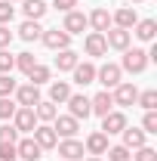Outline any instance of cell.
<instances>
[{"label": "cell", "instance_id": "obj_15", "mask_svg": "<svg viewBox=\"0 0 157 161\" xmlns=\"http://www.w3.org/2000/svg\"><path fill=\"white\" fill-rule=\"evenodd\" d=\"M86 25H89L86 16L77 13V9H71V13H65V25H62V31H68V34H83Z\"/></svg>", "mask_w": 157, "mask_h": 161}, {"label": "cell", "instance_id": "obj_16", "mask_svg": "<svg viewBox=\"0 0 157 161\" xmlns=\"http://www.w3.org/2000/svg\"><path fill=\"white\" fill-rule=\"evenodd\" d=\"M83 47H86V56H105V53H108L105 34H99V31H89L86 40H83Z\"/></svg>", "mask_w": 157, "mask_h": 161}, {"label": "cell", "instance_id": "obj_10", "mask_svg": "<svg viewBox=\"0 0 157 161\" xmlns=\"http://www.w3.org/2000/svg\"><path fill=\"white\" fill-rule=\"evenodd\" d=\"M56 146H59V155H62L65 161H80L83 155H86L83 142H80V140H74V136H71V140H62V142H56Z\"/></svg>", "mask_w": 157, "mask_h": 161}, {"label": "cell", "instance_id": "obj_39", "mask_svg": "<svg viewBox=\"0 0 157 161\" xmlns=\"http://www.w3.org/2000/svg\"><path fill=\"white\" fill-rule=\"evenodd\" d=\"M16 136H19V130L13 124H0V142H16Z\"/></svg>", "mask_w": 157, "mask_h": 161}, {"label": "cell", "instance_id": "obj_18", "mask_svg": "<svg viewBox=\"0 0 157 161\" xmlns=\"http://www.w3.org/2000/svg\"><path fill=\"white\" fill-rule=\"evenodd\" d=\"M120 133H123V146H126L129 152L142 149V146H145V136H148V133H145V130H139V127H123Z\"/></svg>", "mask_w": 157, "mask_h": 161}, {"label": "cell", "instance_id": "obj_31", "mask_svg": "<svg viewBox=\"0 0 157 161\" xmlns=\"http://www.w3.org/2000/svg\"><path fill=\"white\" fill-rule=\"evenodd\" d=\"M13 68H16V56L9 50H0V75H13Z\"/></svg>", "mask_w": 157, "mask_h": 161}, {"label": "cell", "instance_id": "obj_42", "mask_svg": "<svg viewBox=\"0 0 157 161\" xmlns=\"http://www.w3.org/2000/svg\"><path fill=\"white\" fill-rule=\"evenodd\" d=\"M86 161H102V158H99V155H93V158H86Z\"/></svg>", "mask_w": 157, "mask_h": 161}, {"label": "cell", "instance_id": "obj_43", "mask_svg": "<svg viewBox=\"0 0 157 161\" xmlns=\"http://www.w3.org/2000/svg\"><path fill=\"white\" fill-rule=\"evenodd\" d=\"M6 3H22V0H6Z\"/></svg>", "mask_w": 157, "mask_h": 161}, {"label": "cell", "instance_id": "obj_22", "mask_svg": "<svg viewBox=\"0 0 157 161\" xmlns=\"http://www.w3.org/2000/svg\"><path fill=\"white\" fill-rule=\"evenodd\" d=\"M133 28H136V37H139V40L154 43V37H157V22H154V19H142V22H136Z\"/></svg>", "mask_w": 157, "mask_h": 161}, {"label": "cell", "instance_id": "obj_19", "mask_svg": "<svg viewBox=\"0 0 157 161\" xmlns=\"http://www.w3.org/2000/svg\"><path fill=\"white\" fill-rule=\"evenodd\" d=\"M86 22L93 25V31H99V34H105V31L111 28V13L99 6V9H93V16H86Z\"/></svg>", "mask_w": 157, "mask_h": 161}, {"label": "cell", "instance_id": "obj_17", "mask_svg": "<svg viewBox=\"0 0 157 161\" xmlns=\"http://www.w3.org/2000/svg\"><path fill=\"white\" fill-rule=\"evenodd\" d=\"M71 71H74V84H80V87H86V84L96 80V65L93 62H77Z\"/></svg>", "mask_w": 157, "mask_h": 161}, {"label": "cell", "instance_id": "obj_12", "mask_svg": "<svg viewBox=\"0 0 157 161\" xmlns=\"http://www.w3.org/2000/svg\"><path fill=\"white\" fill-rule=\"evenodd\" d=\"M89 108H93V115H99V118H105L108 112H114V96H111V90L96 93V96L89 99Z\"/></svg>", "mask_w": 157, "mask_h": 161}, {"label": "cell", "instance_id": "obj_14", "mask_svg": "<svg viewBox=\"0 0 157 161\" xmlns=\"http://www.w3.org/2000/svg\"><path fill=\"white\" fill-rule=\"evenodd\" d=\"M123 127H126V115H123V112H108V115L102 118V133H105V136L120 133Z\"/></svg>", "mask_w": 157, "mask_h": 161}, {"label": "cell", "instance_id": "obj_37", "mask_svg": "<svg viewBox=\"0 0 157 161\" xmlns=\"http://www.w3.org/2000/svg\"><path fill=\"white\" fill-rule=\"evenodd\" d=\"M142 130H145V133H157V112H145V118H142Z\"/></svg>", "mask_w": 157, "mask_h": 161}, {"label": "cell", "instance_id": "obj_38", "mask_svg": "<svg viewBox=\"0 0 157 161\" xmlns=\"http://www.w3.org/2000/svg\"><path fill=\"white\" fill-rule=\"evenodd\" d=\"M133 161H157V152L151 149V146H142V149H136Z\"/></svg>", "mask_w": 157, "mask_h": 161}, {"label": "cell", "instance_id": "obj_26", "mask_svg": "<svg viewBox=\"0 0 157 161\" xmlns=\"http://www.w3.org/2000/svg\"><path fill=\"white\" fill-rule=\"evenodd\" d=\"M77 62H80V56L68 47V50H59V56H56V68H59V71H71Z\"/></svg>", "mask_w": 157, "mask_h": 161}, {"label": "cell", "instance_id": "obj_30", "mask_svg": "<svg viewBox=\"0 0 157 161\" xmlns=\"http://www.w3.org/2000/svg\"><path fill=\"white\" fill-rule=\"evenodd\" d=\"M34 65H37L34 53H19V56H16V68H19V71H25V75H28Z\"/></svg>", "mask_w": 157, "mask_h": 161}, {"label": "cell", "instance_id": "obj_33", "mask_svg": "<svg viewBox=\"0 0 157 161\" xmlns=\"http://www.w3.org/2000/svg\"><path fill=\"white\" fill-rule=\"evenodd\" d=\"M108 161H129V149L126 146H108Z\"/></svg>", "mask_w": 157, "mask_h": 161}, {"label": "cell", "instance_id": "obj_40", "mask_svg": "<svg viewBox=\"0 0 157 161\" xmlns=\"http://www.w3.org/2000/svg\"><path fill=\"white\" fill-rule=\"evenodd\" d=\"M13 43V31H9V25H0V50H6Z\"/></svg>", "mask_w": 157, "mask_h": 161}, {"label": "cell", "instance_id": "obj_11", "mask_svg": "<svg viewBox=\"0 0 157 161\" xmlns=\"http://www.w3.org/2000/svg\"><path fill=\"white\" fill-rule=\"evenodd\" d=\"M40 149L37 142H34V136H25V140L16 142V155H19V161H40Z\"/></svg>", "mask_w": 157, "mask_h": 161}, {"label": "cell", "instance_id": "obj_3", "mask_svg": "<svg viewBox=\"0 0 157 161\" xmlns=\"http://www.w3.org/2000/svg\"><path fill=\"white\" fill-rule=\"evenodd\" d=\"M40 40H43V47H49V50H68V43H71V34L68 31H62V28H49V31H43L40 34Z\"/></svg>", "mask_w": 157, "mask_h": 161}, {"label": "cell", "instance_id": "obj_35", "mask_svg": "<svg viewBox=\"0 0 157 161\" xmlns=\"http://www.w3.org/2000/svg\"><path fill=\"white\" fill-rule=\"evenodd\" d=\"M16 93V80L13 75H0V96H13Z\"/></svg>", "mask_w": 157, "mask_h": 161}, {"label": "cell", "instance_id": "obj_7", "mask_svg": "<svg viewBox=\"0 0 157 161\" xmlns=\"http://www.w3.org/2000/svg\"><path fill=\"white\" fill-rule=\"evenodd\" d=\"M129 40H133V31H123V28H108L105 31V43L111 50H129Z\"/></svg>", "mask_w": 157, "mask_h": 161}, {"label": "cell", "instance_id": "obj_27", "mask_svg": "<svg viewBox=\"0 0 157 161\" xmlns=\"http://www.w3.org/2000/svg\"><path fill=\"white\" fill-rule=\"evenodd\" d=\"M40 34H43V28H40L37 22H31V19L22 22V28H19V37H22V40H28V43H31V40H37Z\"/></svg>", "mask_w": 157, "mask_h": 161}, {"label": "cell", "instance_id": "obj_24", "mask_svg": "<svg viewBox=\"0 0 157 161\" xmlns=\"http://www.w3.org/2000/svg\"><path fill=\"white\" fill-rule=\"evenodd\" d=\"M68 96H71V87H68V80H53L49 84V102H68Z\"/></svg>", "mask_w": 157, "mask_h": 161}, {"label": "cell", "instance_id": "obj_1", "mask_svg": "<svg viewBox=\"0 0 157 161\" xmlns=\"http://www.w3.org/2000/svg\"><path fill=\"white\" fill-rule=\"evenodd\" d=\"M148 68V50H123V65L120 71H129V75H142Z\"/></svg>", "mask_w": 157, "mask_h": 161}, {"label": "cell", "instance_id": "obj_44", "mask_svg": "<svg viewBox=\"0 0 157 161\" xmlns=\"http://www.w3.org/2000/svg\"><path fill=\"white\" fill-rule=\"evenodd\" d=\"M133 3H142V0H133Z\"/></svg>", "mask_w": 157, "mask_h": 161}, {"label": "cell", "instance_id": "obj_41", "mask_svg": "<svg viewBox=\"0 0 157 161\" xmlns=\"http://www.w3.org/2000/svg\"><path fill=\"white\" fill-rule=\"evenodd\" d=\"M53 3H56V9H62V13H71L80 0H53Z\"/></svg>", "mask_w": 157, "mask_h": 161}, {"label": "cell", "instance_id": "obj_45", "mask_svg": "<svg viewBox=\"0 0 157 161\" xmlns=\"http://www.w3.org/2000/svg\"><path fill=\"white\" fill-rule=\"evenodd\" d=\"M59 161H65V158H59Z\"/></svg>", "mask_w": 157, "mask_h": 161}, {"label": "cell", "instance_id": "obj_2", "mask_svg": "<svg viewBox=\"0 0 157 161\" xmlns=\"http://www.w3.org/2000/svg\"><path fill=\"white\" fill-rule=\"evenodd\" d=\"M120 75H123V71H120V65H114V62H105L102 68H96V80L105 90H114L120 84Z\"/></svg>", "mask_w": 157, "mask_h": 161}, {"label": "cell", "instance_id": "obj_6", "mask_svg": "<svg viewBox=\"0 0 157 161\" xmlns=\"http://www.w3.org/2000/svg\"><path fill=\"white\" fill-rule=\"evenodd\" d=\"M114 105H136V96H139V90H136V84H129V80H120L117 87H114Z\"/></svg>", "mask_w": 157, "mask_h": 161}, {"label": "cell", "instance_id": "obj_5", "mask_svg": "<svg viewBox=\"0 0 157 161\" xmlns=\"http://www.w3.org/2000/svg\"><path fill=\"white\" fill-rule=\"evenodd\" d=\"M53 130H56V136H62V140H71V136H77L80 121H77V118H71V115H56V121H53Z\"/></svg>", "mask_w": 157, "mask_h": 161}, {"label": "cell", "instance_id": "obj_36", "mask_svg": "<svg viewBox=\"0 0 157 161\" xmlns=\"http://www.w3.org/2000/svg\"><path fill=\"white\" fill-rule=\"evenodd\" d=\"M0 161H19V155H16V142H0Z\"/></svg>", "mask_w": 157, "mask_h": 161}, {"label": "cell", "instance_id": "obj_13", "mask_svg": "<svg viewBox=\"0 0 157 161\" xmlns=\"http://www.w3.org/2000/svg\"><path fill=\"white\" fill-rule=\"evenodd\" d=\"M34 142H37L40 149H56L59 136H56L53 124H37V127H34Z\"/></svg>", "mask_w": 157, "mask_h": 161}, {"label": "cell", "instance_id": "obj_25", "mask_svg": "<svg viewBox=\"0 0 157 161\" xmlns=\"http://www.w3.org/2000/svg\"><path fill=\"white\" fill-rule=\"evenodd\" d=\"M34 115H37V121H43V124H49V121H56V115H59V108H56V102H43L40 99L37 105H34Z\"/></svg>", "mask_w": 157, "mask_h": 161}, {"label": "cell", "instance_id": "obj_34", "mask_svg": "<svg viewBox=\"0 0 157 161\" xmlns=\"http://www.w3.org/2000/svg\"><path fill=\"white\" fill-rule=\"evenodd\" d=\"M13 19H16V6L6 3V0H0V25H9Z\"/></svg>", "mask_w": 157, "mask_h": 161}, {"label": "cell", "instance_id": "obj_20", "mask_svg": "<svg viewBox=\"0 0 157 161\" xmlns=\"http://www.w3.org/2000/svg\"><path fill=\"white\" fill-rule=\"evenodd\" d=\"M89 155H105L108 152V136L102 133V130H96V133H89L86 136V146H83Z\"/></svg>", "mask_w": 157, "mask_h": 161}, {"label": "cell", "instance_id": "obj_29", "mask_svg": "<svg viewBox=\"0 0 157 161\" xmlns=\"http://www.w3.org/2000/svg\"><path fill=\"white\" fill-rule=\"evenodd\" d=\"M136 102L145 108V112H154V108H157V90H145V93H139Z\"/></svg>", "mask_w": 157, "mask_h": 161}, {"label": "cell", "instance_id": "obj_23", "mask_svg": "<svg viewBox=\"0 0 157 161\" xmlns=\"http://www.w3.org/2000/svg\"><path fill=\"white\" fill-rule=\"evenodd\" d=\"M22 9H25V19L40 22L46 16V0H22Z\"/></svg>", "mask_w": 157, "mask_h": 161}, {"label": "cell", "instance_id": "obj_9", "mask_svg": "<svg viewBox=\"0 0 157 161\" xmlns=\"http://www.w3.org/2000/svg\"><path fill=\"white\" fill-rule=\"evenodd\" d=\"M37 102H40V87H34V84H22V87H16V105L34 108Z\"/></svg>", "mask_w": 157, "mask_h": 161}, {"label": "cell", "instance_id": "obj_32", "mask_svg": "<svg viewBox=\"0 0 157 161\" xmlns=\"http://www.w3.org/2000/svg\"><path fill=\"white\" fill-rule=\"evenodd\" d=\"M16 108H19V105L9 99V96H0V121H9L16 115Z\"/></svg>", "mask_w": 157, "mask_h": 161}, {"label": "cell", "instance_id": "obj_28", "mask_svg": "<svg viewBox=\"0 0 157 161\" xmlns=\"http://www.w3.org/2000/svg\"><path fill=\"white\" fill-rule=\"evenodd\" d=\"M53 78V71H49V68H46V65H34V68H31V71H28V80H31V84H34V87H40V84H46V80Z\"/></svg>", "mask_w": 157, "mask_h": 161}, {"label": "cell", "instance_id": "obj_4", "mask_svg": "<svg viewBox=\"0 0 157 161\" xmlns=\"http://www.w3.org/2000/svg\"><path fill=\"white\" fill-rule=\"evenodd\" d=\"M13 127H16L19 133H31V130L37 127V115H34V108L19 105V108H16V115H13Z\"/></svg>", "mask_w": 157, "mask_h": 161}, {"label": "cell", "instance_id": "obj_21", "mask_svg": "<svg viewBox=\"0 0 157 161\" xmlns=\"http://www.w3.org/2000/svg\"><path fill=\"white\" fill-rule=\"evenodd\" d=\"M136 22H139V16H136V9H129V6H123V9H117V13L111 16V25H117L123 31H129Z\"/></svg>", "mask_w": 157, "mask_h": 161}, {"label": "cell", "instance_id": "obj_8", "mask_svg": "<svg viewBox=\"0 0 157 161\" xmlns=\"http://www.w3.org/2000/svg\"><path fill=\"white\" fill-rule=\"evenodd\" d=\"M68 108H71V118H89V115H93V108H89V96H83V93H71V96H68Z\"/></svg>", "mask_w": 157, "mask_h": 161}]
</instances>
